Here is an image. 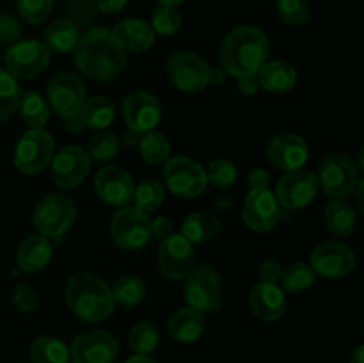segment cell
I'll use <instances>...</instances> for the list:
<instances>
[{
  "label": "cell",
  "instance_id": "6da1fadb",
  "mask_svg": "<svg viewBox=\"0 0 364 363\" xmlns=\"http://www.w3.org/2000/svg\"><path fill=\"white\" fill-rule=\"evenodd\" d=\"M75 64L85 77L96 82L116 78L127 70L128 53L103 27H91L78 38L73 50Z\"/></svg>",
  "mask_w": 364,
  "mask_h": 363
},
{
  "label": "cell",
  "instance_id": "7a4b0ae2",
  "mask_svg": "<svg viewBox=\"0 0 364 363\" xmlns=\"http://www.w3.org/2000/svg\"><path fill=\"white\" fill-rule=\"evenodd\" d=\"M270 56L269 36L252 25L231 28L220 45V68L231 77L256 75Z\"/></svg>",
  "mask_w": 364,
  "mask_h": 363
},
{
  "label": "cell",
  "instance_id": "3957f363",
  "mask_svg": "<svg viewBox=\"0 0 364 363\" xmlns=\"http://www.w3.org/2000/svg\"><path fill=\"white\" fill-rule=\"evenodd\" d=\"M66 305L84 322H102L116 310L112 290L105 280L92 273H78L68 280Z\"/></svg>",
  "mask_w": 364,
  "mask_h": 363
},
{
  "label": "cell",
  "instance_id": "277c9868",
  "mask_svg": "<svg viewBox=\"0 0 364 363\" xmlns=\"http://www.w3.org/2000/svg\"><path fill=\"white\" fill-rule=\"evenodd\" d=\"M316 178H318L322 191L331 199H347L348 196L354 194L358 185L361 184L359 164H355L350 155L341 152L326 155Z\"/></svg>",
  "mask_w": 364,
  "mask_h": 363
},
{
  "label": "cell",
  "instance_id": "5b68a950",
  "mask_svg": "<svg viewBox=\"0 0 364 363\" xmlns=\"http://www.w3.org/2000/svg\"><path fill=\"white\" fill-rule=\"evenodd\" d=\"M185 299L201 313L219 312L223 305V278L212 263L194 265L185 276Z\"/></svg>",
  "mask_w": 364,
  "mask_h": 363
},
{
  "label": "cell",
  "instance_id": "8992f818",
  "mask_svg": "<svg viewBox=\"0 0 364 363\" xmlns=\"http://www.w3.org/2000/svg\"><path fill=\"white\" fill-rule=\"evenodd\" d=\"M77 209L68 196L46 194L36 203L32 223L39 235L46 238H59L73 226Z\"/></svg>",
  "mask_w": 364,
  "mask_h": 363
},
{
  "label": "cell",
  "instance_id": "52a82bcc",
  "mask_svg": "<svg viewBox=\"0 0 364 363\" xmlns=\"http://www.w3.org/2000/svg\"><path fill=\"white\" fill-rule=\"evenodd\" d=\"M55 155V142L45 128H31L18 141L14 149V167L20 173L38 174L45 171Z\"/></svg>",
  "mask_w": 364,
  "mask_h": 363
},
{
  "label": "cell",
  "instance_id": "ba28073f",
  "mask_svg": "<svg viewBox=\"0 0 364 363\" xmlns=\"http://www.w3.org/2000/svg\"><path fill=\"white\" fill-rule=\"evenodd\" d=\"M162 166L164 182H166L167 189L178 198H198L208 185L206 169L191 157H173Z\"/></svg>",
  "mask_w": 364,
  "mask_h": 363
},
{
  "label": "cell",
  "instance_id": "9c48e42d",
  "mask_svg": "<svg viewBox=\"0 0 364 363\" xmlns=\"http://www.w3.org/2000/svg\"><path fill=\"white\" fill-rule=\"evenodd\" d=\"M110 237L124 251H139L151 241V219L135 206H121L110 223Z\"/></svg>",
  "mask_w": 364,
  "mask_h": 363
},
{
  "label": "cell",
  "instance_id": "30bf717a",
  "mask_svg": "<svg viewBox=\"0 0 364 363\" xmlns=\"http://www.w3.org/2000/svg\"><path fill=\"white\" fill-rule=\"evenodd\" d=\"M87 100L84 80L71 71H57L46 84V102L55 114L63 117L75 116Z\"/></svg>",
  "mask_w": 364,
  "mask_h": 363
},
{
  "label": "cell",
  "instance_id": "8fae6325",
  "mask_svg": "<svg viewBox=\"0 0 364 363\" xmlns=\"http://www.w3.org/2000/svg\"><path fill=\"white\" fill-rule=\"evenodd\" d=\"M166 71L173 85L185 93L203 91L210 85V64L192 50H178L167 59Z\"/></svg>",
  "mask_w": 364,
  "mask_h": 363
},
{
  "label": "cell",
  "instance_id": "7c38bea8",
  "mask_svg": "<svg viewBox=\"0 0 364 363\" xmlns=\"http://www.w3.org/2000/svg\"><path fill=\"white\" fill-rule=\"evenodd\" d=\"M50 56L48 48L38 39L16 41L6 53V71L16 80H31L48 68Z\"/></svg>",
  "mask_w": 364,
  "mask_h": 363
},
{
  "label": "cell",
  "instance_id": "4fadbf2b",
  "mask_svg": "<svg viewBox=\"0 0 364 363\" xmlns=\"http://www.w3.org/2000/svg\"><path fill=\"white\" fill-rule=\"evenodd\" d=\"M309 265L313 267L316 276L338 280V278H347L348 274L354 273L358 265V256L354 249L345 242L327 241L313 249Z\"/></svg>",
  "mask_w": 364,
  "mask_h": 363
},
{
  "label": "cell",
  "instance_id": "5bb4252c",
  "mask_svg": "<svg viewBox=\"0 0 364 363\" xmlns=\"http://www.w3.org/2000/svg\"><path fill=\"white\" fill-rule=\"evenodd\" d=\"M71 363H114L119 354V342L105 330L77 335L70 347Z\"/></svg>",
  "mask_w": 364,
  "mask_h": 363
},
{
  "label": "cell",
  "instance_id": "9a60e30c",
  "mask_svg": "<svg viewBox=\"0 0 364 363\" xmlns=\"http://www.w3.org/2000/svg\"><path fill=\"white\" fill-rule=\"evenodd\" d=\"M318 191L320 184L316 174L313 171L301 167V169L290 171V173L284 174L277 182L274 194H276L281 209L301 210L318 196Z\"/></svg>",
  "mask_w": 364,
  "mask_h": 363
},
{
  "label": "cell",
  "instance_id": "2e32d148",
  "mask_svg": "<svg viewBox=\"0 0 364 363\" xmlns=\"http://www.w3.org/2000/svg\"><path fill=\"white\" fill-rule=\"evenodd\" d=\"M194 244H191L181 233H173L160 241L159 269L167 280H185V276L194 269Z\"/></svg>",
  "mask_w": 364,
  "mask_h": 363
},
{
  "label": "cell",
  "instance_id": "e0dca14e",
  "mask_svg": "<svg viewBox=\"0 0 364 363\" xmlns=\"http://www.w3.org/2000/svg\"><path fill=\"white\" fill-rule=\"evenodd\" d=\"M162 103L151 93L135 89L123 100V117L128 128L146 134L155 130L162 121Z\"/></svg>",
  "mask_w": 364,
  "mask_h": 363
},
{
  "label": "cell",
  "instance_id": "ac0fdd59",
  "mask_svg": "<svg viewBox=\"0 0 364 363\" xmlns=\"http://www.w3.org/2000/svg\"><path fill=\"white\" fill-rule=\"evenodd\" d=\"M242 217L249 230L265 233L276 228L281 219V205L270 189L249 191L245 196Z\"/></svg>",
  "mask_w": 364,
  "mask_h": 363
},
{
  "label": "cell",
  "instance_id": "d6986e66",
  "mask_svg": "<svg viewBox=\"0 0 364 363\" xmlns=\"http://www.w3.org/2000/svg\"><path fill=\"white\" fill-rule=\"evenodd\" d=\"M50 164H52V178L55 185L66 191L78 187L87 178L91 169V159L87 152L73 144L64 146L60 152H57Z\"/></svg>",
  "mask_w": 364,
  "mask_h": 363
},
{
  "label": "cell",
  "instance_id": "ffe728a7",
  "mask_svg": "<svg viewBox=\"0 0 364 363\" xmlns=\"http://www.w3.org/2000/svg\"><path fill=\"white\" fill-rule=\"evenodd\" d=\"M267 155H269L272 166L290 173V171L304 167V164L309 159V148L308 142L301 135L283 132V134H276L270 139L269 146H267Z\"/></svg>",
  "mask_w": 364,
  "mask_h": 363
},
{
  "label": "cell",
  "instance_id": "44dd1931",
  "mask_svg": "<svg viewBox=\"0 0 364 363\" xmlns=\"http://www.w3.org/2000/svg\"><path fill=\"white\" fill-rule=\"evenodd\" d=\"M135 184L123 167L105 166L96 173L95 191L103 203L110 206H127L134 196Z\"/></svg>",
  "mask_w": 364,
  "mask_h": 363
},
{
  "label": "cell",
  "instance_id": "7402d4cb",
  "mask_svg": "<svg viewBox=\"0 0 364 363\" xmlns=\"http://www.w3.org/2000/svg\"><path fill=\"white\" fill-rule=\"evenodd\" d=\"M249 308L259 320L274 322L287 312V295L279 285L258 281L249 294Z\"/></svg>",
  "mask_w": 364,
  "mask_h": 363
},
{
  "label": "cell",
  "instance_id": "603a6c76",
  "mask_svg": "<svg viewBox=\"0 0 364 363\" xmlns=\"http://www.w3.org/2000/svg\"><path fill=\"white\" fill-rule=\"evenodd\" d=\"M110 34L124 52H146L155 43V32H153L151 25L141 18H127V20L119 21L110 31Z\"/></svg>",
  "mask_w": 364,
  "mask_h": 363
},
{
  "label": "cell",
  "instance_id": "cb8c5ba5",
  "mask_svg": "<svg viewBox=\"0 0 364 363\" xmlns=\"http://www.w3.org/2000/svg\"><path fill=\"white\" fill-rule=\"evenodd\" d=\"M53 255L50 238L45 235H31L25 238L16 251V263L23 273L36 274L45 269Z\"/></svg>",
  "mask_w": 364,
  "mask_h": 363
},
{
  "label": "cell",
  "instance_id": "d4e9b609",
  "mask_svg": "<svg viewBox=\"0 0 364 363\" xmlns=\"http://www.w3.org/2000/svg\"><path fill=\"white\" fill-rule=\"evenodd\" d=\"M259 88L265 91L274 93V95H283V93L291 91L297 85V70L294 64L287 60H267L258 73Z\"/></svg>",
  "mask_w": 364,
  "mask_h": 363
},
{
  "label": "cell",
  "instance_id": "484cf974",
  "mask_svg": "<svg viewBox=\"0 0 364 363\" xmlns=\"http://www.w3.org/2000/svg\"><path fill=\"white\" fill-rule=\"evenodd\" d=\"M169 337L180 344H192L199 340L205 331V315L194 308H181L174 312V315L167 324Z\"/></svg>",
  "mask_w": 364,
  "mask_h": 363
},
{
  "label": "cell",
  "instance_id": "4316f807",
  "mask_svg": "<svg viewBox=\"0 0 364 363\" xmlns=\"http://www.w3.org/2000/svg\"><path fill=\"white\" fill-rule=\"evenodd\" d=\"M220 230H223V224L213 214L194 212L185 217L180 233L191 244H206L219 237Z\"/></svg>",
  "mask_w": 364,
  "mask_h": 363
},
{
  "label": "cell",
  "instance_id": "83f0119b",
  "mask_svg": "<svg viewBox=\"0 0 364 363\" xmlns=\"http://www.w3.org/2000/svg\"><path fill=\"white\" fill-rule=\"evenodd\" d=\"M80 31L66 20H55L43 32V45L50 53H70L77 46Z\"/></svg>",
  "mask_w": 364,
  "mask_h": 363
},
{
  "label": "cell",
  "instance_id": "f1b7e54d",
  "mask_svg": "<svg viewBox=\"0 0 364 363\" xmlns=\"http://www.w3.org/2000/svg\"><path fill=\"white\" fill-rule=\"evenodd\" d=\"M326 224L336 237H350L358 228V214L343 199H333L326 209Z\"/></svg>",
  "mask_w": 364,
  "mask_h": 363
},
{
  "label": "cell",
  "instance_id": "f546056e",
  "mask_svg": "<svg viewBox=\"0 0 364 363\" xmlns=\"http://www.w3.org/2000/svg\"><path fill=\"white\" fill-rule=\"evenodd\" d=\"M80 117L84 121V127L105 130L116 117V107H114L112 100L105 98V96H92V98L85 100L80 110Z\"/></svg>",
  "mask_w": 364,
  "mask_h": 363
},
{
  "label": "cell",
  "instance_id": "4dcf8cb0",
  "mask_svg": "<svg viewBox=\"0 0 364 363\" xmlns=\"http://www.w3.org/2000/svg\"><path fill=\"white\" fill-rule=\"evenodd\" d=\"M16 112L31 128H45L50 117V107L45 96L38 91H25L21 93Z\"/></svg>",
  "mask_w": 364,
  "mask_h": 363
},
{
  "label": "cell",
  "instance_id": "1f68e13d",
  "mask_svg": "<svg viewBox=\"0 0 364 363\" xmlns=\"http://www.w3.org/2000/svg\"><path fill=\"white\" fill-rule=\"evenodd\" d=\"M32 363H71L70 347L55 337H38L31 345Z\"/></svg>",
  "mask_w": 364,
  "mask_h": 363
},
{
  "label": "cell",
  "instance_id": "d6a6232c",
  "mask_svg": "<svg viewBox=\"0 0 364 363\" xmlns=\"http://www.w3.org/2000/svg\"><path fill=\"white\" fill-rule=\"evenodd\" d=\"M112 290L114 302L124 308H134L139 306L146 298V283L137 276H121L114 281V285L110 287Z\"/></svg>",
  "mask_w": 364,
  "mask_h": 363
},
{
  "label": "cell",
  "instance_id": "836d02e7",
  "mask_svg": "<svg viewBox=\"0 0 364 363\" xmlns=\"http://www.w3.org/2000/svg\"><path fill=\"white\" fill-rule=\"evenodd\" d=\"M139 152H141V157L148 164L162 166L171 159V142L160 132H146V134H142L141 142H139Z\"/></svg>",
  "mask_w": 364,
  "mask_h": 363
},
{
  "label": "cell",
  "instance_id": "e575fe53",
  "mask_svg": "<svg viewBox=\"0 0 364 363\" xmlns=\"http://www.w3.org/2000/svg\"><path fill=\"white\" fill-rule=\"evenodd\" d=\"M316 281V273L313 270V267L308 262H295L291 265H288L287 269H283L281 274V288L284 292H290V294H299V292L308 290L309 287H313V283Z\"/></svg>",
  "mask_w": 364,
  "mask_h": 363
},
{
  "label": "cell",
  "instance_id": "d590c367",
  "mask_svg": "<svg viewBox=\"0 0 364 363\" xmlns=\"http://www.w3.org/2000/svg\"><path fill=\"white\" fill-rule=\"evenodd\" d=\"M128 344H130V349L135 354L151 356V352H155V349L160 344L159 327L149 322V320H141L130 330Z\"/></svg>",
  "mask_w": 364,
  "mask_h": 363
},
{
  "label": "cell",
  "instance_id": "8d00e7d4",
  "mask_svg": "<svg viewBox=\"0 0 364 363\" xmlns=\"http://www.w3.org/2000/svg\"><path fill=\"white\" fill-rule=\"evenodd\" d=\"M164 198H166V189H164V185L160 182L144 180L134 189L132 203H134V206L137 210L149 214L162 205Z\"/></svg>",
  "mask_w": 364,
  "mask_h": 363
},
{
  "label": "cell",
  "instance_id": "74e56055",
  "mask_svg": "<svg viewBox=\"0 0 364 363\" xmlns=\"http://www.w3.org/2000/svg\"><path fill=\"white\" fill-rule=\"evenodd\" d=\"M98 16V7L95 0H68L63 7V20L80 28H91Z\"/></svg>",
  "mask_w": 364,
  "mask_h": 363
},
{
  "label": "cell",
  "instance_id": "f35d334b",
  "mask_svg": "<svg viewBox=\"0 0 364 363\" xmlns=\"http://www.w3.org/2000/svg\"><path fill=\"white\" fill-rule=\"evenodd\" d=\"M21 88L16 78L6 71V68H0V123L9 120L18 110L20 103Z\"/></svg>",
  "mask_w": 364,
  "mask_h": 363
},
{
  "label": "cell",
  "instance_id": "ab89813d",
  "mask_svg": "<svg viewBox=\"0 0 364 363\" xmlns=\"http://www.w3.org/2000/svg\"><path fill=\"white\" fill-rule=\"evenodd\" d=\"M121 148V141L117 139L116 134L112 132L102 130L96 135H92L87 142V155L91 159V162H109L114 157H117Z\"/></svg>",
  "mask_w": 364,
  "mask_h": 363
},
{
  "label": "cell",
  "instance_id": "60d3db41",
  "mask_svg": "<svg viewBox=\"0 0 364 363\" xmlns=\"http://www.w3.org/2000/svg\"><path fill=\"white\" fill-rule=\"evenodd\" d=\"M276 11L281 20L288 25H304L311 16L308 0H276Z\"/></svg>",
  "mask_w": 364,
  "mask_h": 363
},
{
  "label": "cell",
  "instance_id": "b9f144b4",
  "mask_svg": "<svg viewBox=\"0 0 364 363\" xmlns=\"http://www.w3.org/2000/svg\"><path fill=\"white\" fill-rule=\"evenodd\" d=\"M238 171L231 160L228 159H215L210 162L206 169V180L210 185L217 189H228L237 182Z\"/></svg>",
  "mask_w": 364,
  "mask_h": 363
},
{
  "label": "cell",
  "instance_id": "7bdbcfd3",
  "mask_svg": "<svg viewBox=\"0 0 364 363\" xmlns=\"http://www.w3.org/2000/svg\"><path fill=\"white\" fill-rule=\"evenodd\" d=\"M153 32L160 36H173L180 31L181 27V14L176 7L160 6L153 11L151 16Z\"/></svg>",
  "mask_w": 364,
  "mask_h": 363
},
{
  "label": "cell",
  "instance_id": "ee69618b",
  "mask_svg": "<svg viewBox=\"0 0 364 363\" xmlns=\"http://www.w3.org/2000/svg\"><path fill=\"white\" fill-rule=\"evenodd\" d=\"M53 9V0H18V14L32 25L43 23Z\"/></svg>",
  "mask_w": 364,
  "mask_h": 363
},
{
  "label": "cell",
  "instance_id": "f6af8a7d",
  "mask_svg": "<svg viewBox=\"0 0 364 363\" xmlns=\"http://www.w3.org/2000/svg\"><path fill=\"white\" fill-rule=\"evenodd\" d=\"M13 302L20 313H32L38 310L39 298L28 283H18L14 288Z\"/></svg>",
  "mask_w": 364,
  "mask_h": 363
},
{
  "label": "cell",
  "instance_id": "bcb514c9",
  "mask_svg": "<svg viewBox=\"0 0 364 363\" xmlns=\"http://www.w3.org/2000/svg\"><path fill=\"white\" fill-rule=\"evenodd\" d=\"M20 23L14 16L0 13V46H11L20 39Z\"/></svg>",
  "mask_w": 364,
  "mask_h": 363
},
{
  "label": "cell",
  "instance_id": "7dc6e473",
  "mask_svg": "<svg viewBox=\"0 0 364 363\" xmlns=\"http://www.w3.org/2000/svg\"><path fill=\"white\" fill-rule=\"evenodd\" d=\"M281 274H283V265L277 260L267 258L259 263L258 278L262 283H276L279 285Z\"/></svg>",
  "mask_w": 364,
  "mask_h": 363
},
{
  "label": "cell",
  "instance_id": "c3c4849f",
  "mask_svg": "<svg viewBox=\"0 0 364 363\" xmlns=\"http://www.w3.org/2000/svg\"><path fill=\"white\" fill-rule=\"evenodd\" d=\"M174 231V223L166 216H160L156 219L151 221V237L156 238V241H164V238L171 237Z\"/></svg>",
  "mask_w": 364,
  "mask_h": 363
},
{
  "label": "cell",
  "instance_id": "681fc988",
  "mask_svg": "<svg viewBox=\"0 0 364 363\" xmlns=\"http://www.w3.org/2000/svg\"><path fill=\"white\" fill-rule=\"evenodd\" d=\"M269 173L262 167H255V169L249 171L247 174V184L249 191H258V189H269Z\"/></svg>",
  "mask_w": 364,
  "mask_h": 363
},
{
  "label": "cell",
  "instance_id": "f907efd6",
  "mask_svg": "<svg viewBox=\"0 0 364 363\" xmlns=\"http://www.w3.org/2000/svg\"><path fill=\"white\" fill-rule=\"evenodd\" d=\"M238 91L245 96H252L259 91V80L258 75H244V77L237 78Z\"/></svg>",
  "mask_w": 364,
  "mask_h": 363
},
{
  "label": "cell",
  "instance_id": "816d5d0a",
  "mask_svg": "<svg viewBox=\"0 0 364 363\" xmlns=\"http://www.w3.org/2000/svg\"><path fill=\"white\" fill-rule=\"evenodd\" d=\"M128 0H96V7L103 14H117L127 7Z\"/></svg>",
  "mask_w": 364,
  "mask_h": 363
},
{
  "label": "cell",
  "instance_id": "f5cc1de1",
  "mask_svg": "<svg viewBox=\"0 0 364 363\" xmlns=\"http://www.w3.org/2000/svg\"><path fill=\"white\" fill-rule=\"evenodd\" d=\"M64 128H66V132H70V134H80L85 128L84 121H82L80 117V112L75 114V116L64 117Z\"/></svg>",
  "mask_w": 364,
  "mask_h": 363
},
{
  "label": "cell",
  "instance_id": "db71d44e",
  "mask_svg": "<svg viewBox=\"0 0 364 363\" xmlns=\"http://www.w3.org/2000/svg\"><path fill=\"white\" fill-rule=\"evenodd\" d=\"M141 137H142L141 132H137V130H134V128L127 127V130L123 132V135H121L119 141H123V144H127V146H139V142H141Z\"/></svg>",
  "mask_w": 364,
  "mask_h": 363
},
{
  "label": "cell",
  "instance_id": "11a10c76",
  "mask_svg": "<svg viewBox=\"0 0 364 363\" xmlns=\"http://www.w3.org/2000/svg\"><path fill=\"white\" fill-rule=\"evenodd\" d=\"M226 80V71L223 70L220 66H210V73H208V82L212 85H219Z\"/></svg>",
  "mask_w": 364,
  "mask_h": 363
},
{
  "label": "cell",
  "instance_id": "9f6ffc18",
  "mask_svg": "<svg viewBox=\"0 0 364 363\" xmlns=\"http://www.w3.org/2000/svg\"><path fill=\"white\" fill-rule=\"evenodd\" d=\"M350 363H364V345H358L350 354Z\"/></svg>",
  "mask_w": 364,
  "mask_h": 363
},
{
  "label": "cell",
  "instance_id": "6f0895ef",
  "mask_svg": "<svg viewBox=\"0 0 364 363\" xmlns=\"http://www.w3.org/2000/svg\"><path fill=\"white\" fill-rule=\"evenodd\" d=\"M124 363H156L151 356H144V354H134L127 359Z\"/></svg>",
  "mask_w": 364,
  "mask_h": 363
},
{
  "label": "cell",
  "instance_id": "680465c9",
  "mask_svg": "<svg viewBox=\"0 0 364 363\" xmlns=\"http://www.w3.org/2000/svg\"><path fill=\"white\" fill-rule=\"evenodd\" d=\"M160 6H171V7H176L180 4H183L185 0H159Z\"/></svg>",
  "mask_w": 364,
  "mask_h": 363
}]
</instances>
